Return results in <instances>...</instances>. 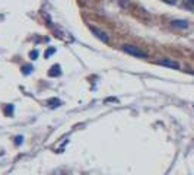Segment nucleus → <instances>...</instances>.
<instances>
[{"instance_id":"nucleus-4","label":"nucleus","mask_w":194,"mask_h":175,"mask_svg":"<svg viewBox=\"0 0 194 175\" xmlns=\"http://www.w3.org/2000/svg\"><path fill=\"white\" fill-rule=\"evenodd\" d=\"M171 25H172L174 28H178V29H185V28L188 26V22H187V21H180V19H177V21H172Z\"/></svg>"},{"instance_id":"nucleus-3","label":"nucleus","mask_w":194,"mask_h":175,"mask_svg":"<svg viewBox=\"0 0 194 175\" xmlns=\"http://www.w3.org/2000/svg\"><path fill=\"white\" fill-rule=\"evenodd\" d=\"M159 64H160V66L171 67V69H178V67H180V64H178L177 61H172V60H168V58H163V60H160V61H159Z\"/></svg>"},{"instance_id":"nucleus-5","label":"nucleus","mask_w":194,"mask_h":175,"mask_svg":"<svg viewBox=\"0 0 194 175\" xmlns=\"http://www.w3.org/2000/svg\"><path fill=\"white\" fill-rule=\"evenodd\" d=\"M56 72H57V73H58V72H60V69H58V67H57V66H54V67H53V69H51V70H50V76H53V75H54V73H56Z\"/></svg>"},{"instance_id":"nucleus-2","label":"nucleus","mask_w":194,"mask_h":175,"mask_svg":"<svg viewBox=\"0 0 194 175\" xmlns=\"http://www.w3.org/2000/svg\"><path fill=\"white\" fill-rule=\"evenodd\" d=\"M92 32H93V35H95V37H98L101 41H108V40H110L108 34H107V32H104V31H102V29H99V28H92Z\"/></svg>"},{"instance_id":"nucleus-1","label":"nucleus","mask_w":194,"mask_h":175,"mask_svg":"<svg viewBox=\"0 0 194 175\" xmlns=\"http://www.w3.org/2000/svg\"><path fill=\"white\" fill-rule=\"evenodd\" d=\"M123 50H124L126 53H128V54L134 55V57H142V58L148 57V54H146L145 51H142L140 48H137V47H134V45H130V44L123 45Z\"/></svg>"},{"instance_id":"nucleus-10","label":"nucleus","mask_w":194,"mask_h":175,"mask_svg":"<svg viewBox=\"0 0 194 175\" xmlns=\"http://www.w3.org/2000/svg\"><path fill=\"white\" fill-rule=\"evenodd\" d=\"M190 3H191V6H194V0H188Z\"/></svg>"},{"instance_id":"nucleus-9","label":"nucleus","mask_w":194,"mask_h":175,"mask_svg":"<svg viewBox=\"0 0 194 175\" xmlns=\"http://www.w3.org/2000/svg\"><path fill=\"white\" fill-rule=\"evenodd\" d=\"M165 1H168V3H172V4H174V3H175L177 0H165Z\"/></svg>"},{"instance_id":"nucleus-8","label":"nucleus","mask_w":194,"mask_h":175,"mask_svg":"<svg viewBox=\"0 0 194 175\" xmlns=\"http://www.w3.org/2000/svg\"><path fill=\"white\" fill-rule=\"evenodd\" d=\"M24 72H25V73H29V72H31V67H25Z\"/></svg>"},{"instance_id":"nucleus-6","label":"nucleus","mask_w":194,"mask_h":175,"mask_svg":"<svg viewBox=\"0 0 194 175\" xmlns=\"http://www.w3.org/2000/svg\"><path fill=\"white\" fill-rule=\"evenodd\" d=\"M120 3H121V6H123V7H126V6H127V0H120Z\"/></svg>"},{"instance_id":"nucleus-7","label":"nucleus","mask_w":194,"mask_h":175,"mask_svg":"<svg viewBox=\"0 0 194 175\" xmlns=\"http://www.w3.org/2000/svg\"><path fill=\"white\" fill-rule=\"evenodd\" d=\"M31 57H32V58H37V51H34V53H31Z\"/></svg>"}]
</instances>
